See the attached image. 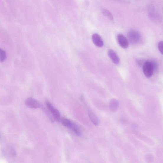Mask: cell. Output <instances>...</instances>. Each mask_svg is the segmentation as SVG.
<instances>
[{
    "instance_id": "277c9868",
    "label": "cell",
    "mask_w": 163,
    "mask_h": 163,
    "mask_svg": "<svg viewBox=\"0 0 163 163\" xmlns=\"http://www.w3.org/2000/svg\"><path fill=\"white\" fill-rule=\"evenodd\" d=\"M46 105L48 110L51 113L54 119L56 121L59 122L61 118L60 113L58 110L55 108L50 102L47 101Z\"/></svg>"
},
{
    "instance_id": "7c38bea8",
    "label": "cell",
    "mask_w": 163,
    "mask_h": 163,
    "mask_svg": "<svg viewBox=\"0 0 163 163\" xmlns=\"http://www.w3.org/2000/svg\"><path fill=\"white\" fill-rule=\"evenodd\" d=\"M102 13L109 20L113 21L114 17L112 14L107 9H103L101 10Z\"/></svg>"
},
{
    "instance_id": "6da1fadb",
    "label": "cell",
    "mask_w": 163,
    "mask_h": 163,
    "mask_svg": "<svg viewBox=\"0 0 163 163\" xmlns=\"http://www.w3.org/2000/svg\"><path fill=\"white\" fill-rule=\"evenodd\" d=\"M143 71L146 77L149 78L151 77L154 73V69L151 61H147L143 66Z\"/></svg>"
},
{
    "instance_id": "8992f818",
    "label": "cell",
    "mask_w": 163,
    "mask_h": 163,
    "mask_svg": "<svg viewBox=\"0 0 163 163\" xmlns=\"http://www.w3.org/2000/svg\"><path fill=\"white\" fill-rule=\"evenodd\" d=\"M92 42L95 45L98 47H103L104 45L103 41L100 35L97 33L93 34L92 36Z\"/></svg>"
},
{
    "instance_id": "7a4b0ae2",
    "label": "cell",
    "mask_w": 163,
    "mask_h": 163,
    "mask_svg": "<svg viewBox=\"0 0 163 163\" xmlns=\"http://www.w3.org/2000/svg\"><path fill=\"white\" fill-rule=\"evenodd\" d=\"M128 36L129 42L132 44H136L139 42L141 38L140 32L133 30L128 32Z\"/></svg>"
},
{
    "instance_id": "5b68a950",
    "label": "cell",
    "mask_w": 163,
    "mask_h": 163,
    "mask_svg": "<svg viewBox=\"0 0 163 163\" xmlns=\"http://www.w3.org/2000/svg\"><path fill=\"white\" fill-rule=\"evenodd\" d=\"M117 41L120 46L124 49L127 48L129 45L128 39L123 35L119 34L117 36Z\"/></svg>"
},
{
    "instance_id": "52a82bcc",
    "label": "cell",
    "mask_w": 163,
    "mask_h": 163,
    "mask_svg": "<svg viewBox=\"0 0 163 163\" xmlns=\"http://www.w3.org/2000/svg\"><path fill=\"white\" fill-rule=\"evenodd\" d=\"M119 102L115 99H112L110 101L109 107L111 112H116L119 107Z\"/></svg>"
},
{
    "instance_id": "30bf717a",
    "label": "cell",
    "mask_w": 163,
    "mask_h": 163,
    "mask_svg": "<svg viewBox=\"0 0 163 163\" xmlns=\"http://www.w3.org/2000/svg\"><path fill=\"white\" fill-rule=\"evenodd\" d=\"M60 121L62 125L67 128L71 129L74 122L66 118H61Z\"/></svg>"
},
{
    "instance_id": "5bb4252c",
    "label": "cell",
    "mask_w": 163,
    "mask_h": 163,
    "mask_svg": "<svg viewBox=\"0 0 163 163\" xmlns=\"http://www.w3.org/2000/svg\"><path fill=\"white\" fill-rule=\"evenodd\" d=\"M145 160L147 162L150 163L153 162L154 160V157L151 154H147L144 157Z\"/></svg>"
},
{
    "instance_id": "8fae6325",
    "label": "cell",
    "mask_w": 163,
    "mask_h": 163,
    "mask_svg": "<svg viewBox=\"0 0 163 163\" xmlns=\"http://www.w3.org/2000/svg\"><path fill=\"white\" fill-rule=\"evenodd\" d=\"M149 15L150 18L154 22H159L161 20V18L159 17V16L154 11H150Z\"/></svg>"
},
{
    "instance_id": "ba28073f",
    "label": "cell",
    "mask_w": 163,
    "mask_h": 163,
    "mask_svg": "<svg viewBox=\"0 0 163 163\" xmlns=\"http://www.w3.org/2000/svg\"><path fill=\"white\" fill-rule=\"evenodd\" d=\"M108 54L110 58L114 64L117 65L120 63V59L116 53L113 50H109Z\"/></svg>"
},
{
    "instance_id": "9a60e30c",
    "label": "cell",
    "mask_w": 163,
    "mask_h": 163,
    "mask_svg": "<svg viewBox=\"0 0 163 163\" xmlns=\"http://www.w3.org/2000/svg\"><path fill=\"white\" fill-rule=\"evenodd\" d=\"M158 48L159 51L161 53V54H163V42L162 41H160L159 42L158 44Z\"/></svg>"
},
{
    "instance_id": "3957f363",
    "label": "cell",
    "mask_w": 163,
    "mask_h": 163,
    "mask_svg": "<svg viewBox=\"0 0 163 163\" xmlns=\"http://www.w3.org/2000/svg\"><path fill=\"white\" fill-rule=\"evenodd\" d=\"M25 104L27 107L31 109H37L42 107V105L39 101L32 97L27 99Z\"/></svg>"
},
{
    "instance_id": "9c48e42d",
    "label": "cell",
    "mask_w": 163,
    "mask_h": 163,
    "mask_svg": "<svg viewBox=\"0 0 163 163\" xmlns=\"http://www.w3.org/2000/svg\"><path fill=\"white\" fill-rule=\"evenodd\" d=\"M88 114L89 118L93 124L95 125H98L99 124V120L95 113H94L91 110H88Z\"/></svg>"
},
{
    "instance_id": "4fadbf2b",
    "label": "cell",
    "mask_w": 163,
    "mask_h": 163,
    "mask_svg": "<svg viewBox=\"0 0 163 163\" xmlns=\"http://www.w3.org/2000/svg\"><path fill=\"white\" fill-rule=\"evenodd\" d=\"M6 57L5 51L0 48V62H3L6 59Z\"/></svg>"
}]
</instances>
